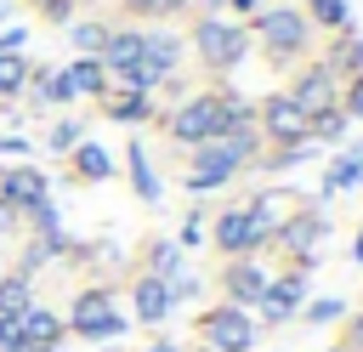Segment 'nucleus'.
I'll use <instances>...</instances> for the list:
<instances>
[{
	"label": "nucleus",
	"instance_id": "4468645a",
	"mask_svg": "<svg viewBox=\"0 0 363 352\" xmlns=\"http://www.w3.org/2000/svg\"><path fill=\"white\" fill-rule=\"evenodd\" d=\"M289 102H295V108H301V114L312 119V114H318V108L329 102V79H323V74H306V79H301V91H295Z\"/></svg>",
	"mask_w": 363,
	"mask_h": 352
},
{
	"label": "nucleus",
	"instance_id": "f3484780",
	"mask_svg": "<svg viewBox=\"0 0 363 352\" xmlns=\"http://www.w3.org/2000/svg\"><path fill=\"white\" fill-rule=\"evenodd\" d=\"M57 329H62V324H57L51 312H40V307L23 312V341H57Z\"/></svg>",
	"mask_w": 363,
	"mask_h": 352
},
{
	"label": "nucleus",
	"instance_id": "412c9836",
	"mask_svg": "<svg viewBox=\"0 0 363 352\" xmlns=\"http://www.w3.org/2000/svg\"><path fill=\"white\" fill-rule=\"evenodd\" d=\"M108 114H113V119H142V114H147V97H142V91H136V97H119Z\"/></svg>",
	"mask_w": 363,
	"mask_h": 352
},
{
	"label": "nucleus",
	"instance_id": "1a4fd4ad",
	"mask_svg": "<svg viewBox=\"0 0 363 352\" xmlns=\"http://www.w3.org/2000/svg\"><path fill=\"white\" fill-rule=\"evenodd\" d=\"M261 238H267V233L250 221V210H238V216H221V221H216V244H221V250H250V244H261Z\"/></svg>",
	"mask_w": 363,
	"mask_h": 352
},
{
	"label": "nucleus",
	"instance_id": "4be33fe9",
	"mask_svg": "<svg viewBox=\"0 0 363 352\" xmlns=\"http://www.w3.org/2000/svg\"><path fill=\"white\" fill-rule=\"evenodd\" d=\"M335 318H340V301H335V295H323V301L306 307V324H335Z\"/></svg>",
	"mask_w": 363,
	"mask_h": 352
},
{
	"label": "nucleus",
	"instance_id": "393cba45",
	"mask_svg": "<svg viewBox=\"0 0 363 352\" xmlns=\"http://www.w3.org/2000/svg\"><path fill=\"white\" fill-rule=\"evenodd\" d=\"M318 233H323V221H295V227H289V233H284V238H289V244H301V250H306V244H312V238H318Z\"/></svg>",
	"mask_w": 363,
	"mask_h": 352
},
{
	"label": "nucleus",
	"instance_id": "cd10ccee",
	"mask_svg": "<svg viewBox=\"0 0 363 352\" xmlns=\"http://www.w3.org/2000/svg\"><path fill=\"white\" fill-rule=\"evenodd\" d=\"M312 11H318V23H346V6L340 0H312Z\"/></svg>",
	"mask_w": 363,
	"mask_h": 352
},
{
	"label": "nucleus",
	"instance_id": "e433bc0d",
	"mask_svg": "<svg viewBox=\"0 0 363 352\" xmlns=\"http://www.w3.org/2000/svg\"><path fill=\"white\" fill-rule=\"evenodd\" d=\"M34 352H57V346H34Z\"/></svg>",
	"mask_w": 363,
	"mask_h": 352
},
{
	"label": "nucleus",
	"instance_id": "f8f14e48",
	"mask_svg": "<svg viewBox=\"0 0 363 352\" xmlns=\"http://www.w3.org/2000/svg\"><path fill=\"white\" fill-rule=\"evenodd\" d=\"M28 312V273L0 278V318H23Z\"/></svg>",
	"mask_w": 363,
	"mask_h": 352
},
{
	"label": "nucleus",
	"instance_id": "2f4dec72",
	"mask_svg": "<svg viewBox=\"0 0 363 352\" xmlns=\"http://www.w3.org/2000/svg\"><path fill=\"white\" fill-rule=\"evenodd\" d=\"M11 221H17V204H0V233H6Z\"/></svg>",
	"mask_w": 363,
	"mask_h": 352
},
{
	"label": "nucleus",
	"instance_id": "5701e85b",
	"mask_svg": "<svg viewBox=\"0 0 363 352\" xmlns=\"http://www.w3.org/2000/svg\"><path fill=\"white\" fill-rule=\"evenodd\" d=\"M17 346H28L23 341V318H0V352H17Z\"/></svg>",
	"mask_w": 363,
	"mask_h": 352
},
{
	"label": "nucleus",
	"instance_id": "aec40b11",
	"mask_svg": "<svg viewBox=\"0 0 363 352\" xmlns=\"http://www.w3.org/2000/svg\"><path fill=\"white\" fill-rule=\"evenodd\" d=\"M68 85H74V91H96V85H102V68H96V62H79V68L68 74Z\"/></svg>",
	"mask_w": 363,
	"mask_h": 352
},
{
	"label": "nucleus",
	"instance_id": "6e6552de",
	"mask_svg": "<svg viewBox=\"0 0 363 352\" xmlns=\"http://www.w3.org/2000/svg\"><path fill=\"white\" fill-rule=\"evenodd\" d=\"M0 193H6V204H45V176L40 170H11V176H0Z\"/></svg>",
	"mask_w": 363,
	"mask_h": 352
},
{
	"label": "nucleus",
	"instance_id": "b1692460",
	"mask_svg": "<svg viewBox=\"0 0 363 352\" xmlns=\"http://www.w3.org/2000/svg\"><path fill=\"white\" fill-rule=\"evenodd\" d=\"M17 85H23V57L0 51V91H17Z\"/></svg>",
	"mask_w": 363,
	"mask_h": 352
},
{
	"label": "nucleus",
	"instance_id": "39448f33",
	"mask_svg": "<svg viewBox=\"0 0 363 352\" xmlns=\"http://www.w3.org/2000/svg\"><path fill=\"white\" fill-rule=\"evenodd\" d=\"M238 148H227V142H216V148H204L199 153V165H193V187H221L233 170H238Z\"/></svg>",
	"mask_w": 363,
	"mask_h": 352
},
{
	"label": "nucleus",
	"instance_id": "72a5a7b5",
	"mask_svg": "<svg viewBox=\"0 0 363 352\" xmlns=\"http://www.w3.org/2000/svg\"><path fill=\"white\" fill-rule=\"evenodd\" d=\"M352 255H357V261H363V233H357V244H352Z\"/></svg>",
	"mask_w": 363,
	"mask_h": 352
},
{
	"label": "nucleus",
	"instance_id": "c756f323",
	"mask_svg": "<svg viewBox=\"0 0 363 352\" xmlns=\"http://www.w3.org/2000/svg\"><path fill=\"white\" fill-rule=\"evenodd\" d=\"M74 136H79L74 125H57V131H51V148H74Z\"/></svg>",
	"mask_w": 363,
	"mask_h": 352
},
{
	"label": "nucleus",
	"instance_id": "2eb2a0df",
	"mask_svg": "<svg viewBox=\"0 0 363 352\" xmlns=\"http://www.w3.org/2000/svg\"><path fill=\"white\" fill-rule=\"evenodd\" d=\"M130 182H136V193H142L147 204H159V182H153V170H147V153H142V148H130Z\"/></svg>",
	"mask_w": 363,
	"mask_h": 352
},
{
	"label": "nucleus",
	"instance_id": "f704fd0d",
	"mask_svg": "<svg viewBox=\"0 0 363 352\" xmlns=\"http://www.w3.org/2000/svg\"><path fill=\"white\" fill-rule=\"evenodd\" d=\"M352 335H357V346H363V318H357V329H352Z\"/></svg>",
	"mask_w": 363,
	"mask_h": 352
},
{
	"label": "nucleus",
	"instance_id": "7c9ffc66",
	"mask_svg": "<svg viewBox=\"0 0 363 352\" xmlns=\"http://www.w3.org/2000/svg\"><path fill=\"white\" fill-rule=\"evenodd\" d=\"M352 114H363V74L352 79Z\"/></svg>",
	"mask_w": 363,
	"mask_h": 352
},
{
	"label": "nucleus",
	"instance_id": "58836bf2",
	"mask_svg": "<svg viewBox=\"0 0 363 352\" xmlns=\"http://www.w3.org/2000/svg\"><path fill=\"white\" fill-rule=\"evenodd\" d=\"M210 6H221V0H210Z\"/></svg>",
	"mask_w": 363,
	"mask_h": 352
},
{
	"label": "nucleus",
	"instance_id": "c85d7f7f",
	"mask_svg": "<svg viewBox=\"0 0 363 352\" xmlns=\"http://www.w3.org/2000/svg\"><path fill=\"white\" fill-rule=\"evenodd\" d=\"M45 97H51V102H68V97H74V85H68V74H62V79H51V91H45Z\"/></svg>",
	"mask_w": 363,
	"mask_h": 352
},
{
	"label": "nucleus",
	"instance_id": "7ed1b4c3",
	"mask_svg": "<svg viewBox=\"0 0 363 352\" xmlns=\"http://www.w3.org/2000/svg\"><path fill=\"white\" fill-rule=\"evenodd\" d=\"M204 335H210V346H216V352H244V346L255 341V329H250V318H244L238 307L210 312V318H204Z\"/></svg>",
	"mask_w": 363,
	"mask_h": 352
},
{
	"label": "nucleus",
	"instance_id": "c9c22d12",
	"mask_svg": "<svg viewBox=\"0 0 363 352\" xmlns=\"http://www.w3.org/2000/svg\"><path fill=\"white\" fill-rule=\"evenodd\" d=\"M159 6H164V11H170V6H182V0H159Z\"/></svg>",
	"mask_w": 363,
	"mask_h": 352
},
{
	"label": "nucleus",
	"instance_id": "20e7f679",
	"mask_svg": "<svg viewBox=\"0 0 363 352\" xmlns=\"http://www.w3.org/2000/svg\"><path fill=\"white\" fill-rule=\"evenodd\" d=\"M199 51H204L216 68H221V62H238V57H244V34H233V28H221L216 17H204V23H199Z\"/></svg>",
	"mask_w": 363,
	"mask_h": 352
},
{
	"label": "nucleus",
	"instance_id": "f257e3e1",
	"mask_svg": "<svg viewBox=\"0 0 363 352\" xmlns=\"http://www.w3.org/2000/svg\"><path fill=\"white\" fill-rule=\"evenodd\" d=\"M74 329L85 335V341H108V335H125V318L108 307V295L96 290V295H79V307H74Z\"/></svg>",
	"mask_w": 363,
	"mask_h": 352
},
{
	"label": "nucleus",
	"instance_id": "bb28decb",
	"mask_svg": "<svg viewBox=\"0 0 363 352\" xmlns=\"http://www.w3.org/2000/svg\"><path fill=\"white\" fill-rule=\"evenodd\" d=\"M312 125H318V136H323V142H335L346 119H340V114H312Z\"/></svg>",
	"mask_w": 363,
	"mask_h": 352
},
{
	"label": "nucleus",
	"instance_id": "a878e982",
	"mask_svg": "<svg viewBox=\"0 0 363 352\" xmlns=\"http://www.w3.org/2000/svg\"><path fill=\"white\" fill-rule=\"evenodd\" d=\"M176 273V244H159L153 250V278H170Z\"/></svg>",
	"mask_w": 363,
	"mask_h": 352
},
{
	"label": "nucleus",
	"instance_id": "ddd939ff",
	"mask_svg": "<svg viewBox=\"0 0 363 352\" xmlns=\"http://www.w3.org/2000/svg\"><path fill=\"white\" fill-rule=\"evenodd\" d=\"M357 176H363V148H352V153L335 159V170L323 176V193H340V187H352Z\"/></svg>",
	"mask_w": 363,
	"mask_h": 352
},
{
	"label": "nucleus",
	"instance_id": "0eeeda50",
	"mask_svg": "<svg viewBox=\"0 0 363 352\" xmlns=\"http://www.w3.org/2000/svg\"><path fill=\"white\" fill-rule=\"evenodd\" d=\"M267 131H272L278 142H295V136H306V131H312V119H306L289 97H272V102H267Z\"/></svg>",
	"mask_w": 363,
	"mask_h": 352
},
{
	"label": "nucleus",
	"instance_id": "f03ea898",
	"mask_svg": "<svg viewBox=\"0 0 363 352\" xmlns=\"http://www.w3.org/2000/svg\"><path fill=\"white\" fill-rule=\"evenodd\" d=\"M221 136V97H199L176 114V142H210Z\"/></svg>",
	"mask_w": 363,
	"mask_h": 352
},
{
	"label": "nucleus",
	"instance_id": "6ab92c4d",
	"mask_svg": "<svg viewBox=\"0 0 363 352\" xmlns=\"http://www.w3.org/2000/svg\"><path fill=\"white\" fill-rule=\"evenodd\" d=\"M74 45H79V51H102V45H108V34H102L96 23H79V28H74Z\"/></svg>",
	"mask_w": 363,
	"mask_h": 352
},
{
	"label": "nucleus",
	"instance_id": "9b49d317",
	"mask_svg": "<svg viewBox=\"0 0 363 352\" xmlns=\"http://www.w3.org/2000/svg\"><path fill=\"white\" fill-rule=\"evenodd\" d=\"M142 45H147L142 34H113V40H108V62H113L119 74H130V68H142Z\"/></svg>",
	"mask_w": 363,
	"mask_h": 352
},
{
	"label": "nucleus",
	"instance_id": "4c0bfd02",
	"mask_svg": "<svg viewBox=\"0 0 363 352\" xmlns=\"http://www.w3.org/2000/svg\"><path fill=\"white\" fill-rule=\"evenodd\" d=\"M153 352H170V346H153Z\"/></svg>",
	"mask_w": 363,
	"mask_h": 352
},
{
	"label": "nucleus",
	"instance_id": "423d86ee",
	"mask_svg": "<svg viewBox=\"0 0 363 352\" xmlns=\"http://www.w3.org/2000/svg\"><path fill=\"white\" fill-rule=\"evenodd\" d=\"M261 34H267V45H272V51H295V45L306 40V23H301L295 11H284V6H278V11H267V17H261Z\"/></svg>",
	"mask_w": 363,
	"mask_h": 352
},
{
	"label": "nucleus",
	"instance_id": "9d476101",
	"mask_svg": "<svg viewBox=\"0 0 363 352\" xmlns=\"http://www.w3.org/2000/svg\"><path fill=\"white\" fill-rule=\"evenodd\" d=\"M164 312H170V284L164 278H136V318L159 324Z\"/></svg>",
	"mask_w": 363,
	"mask_h": 352
},
{
	"label": "nucleus",
	"instance_id": "a211bd4d",
	"mask_svg": "<svg viewBox=\"0 0 363 352\" xmlns=\"http://www.w3.org/2000/svg\"><path fill=\"white\" fill-rule=\"evenodd\" d=\"M74 165H79V176H96V182H102V176L113 170V165H108V153H102L96 142H85V148L74 153Z\"/></svg>",
	"mask_w": 363,
	"mask_h": 352
},
{
	"label": "nucleus",
	"instance_id": "dca6fc26",
	"mask_svg": "<svg viewBox=\"0 0 363 352\" xmlns=\"http://www.w3.org/2000/svg\"><path fill=\"white\" fill-rule=\"evenodd\" d=\"M227 284H233V295H238V301H261V295H267L261 267H233V278H227Z\"/></svg>",
	"mask_w": 363,
	"mask_h": 352
},
{
	"label": "nucleus",
	"instance_id": "473e14b6",
	"mask_svg": "<svg viewBox=\"0 0 363 352\" xmlns=\"http://www.w3.org/2000/svg\"><path fill=\"white\" fill-rule=\"evenodd\" d=\"M130 6H142V11H153V6H159V0H130Z\"/></svg>",
	"mask_w": 363,
	"mask_h": 352
}]
</instances>
